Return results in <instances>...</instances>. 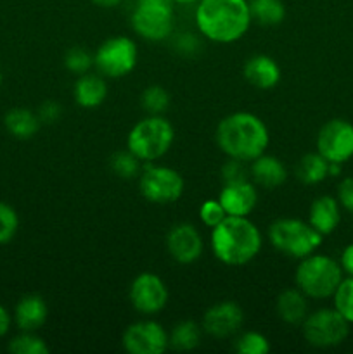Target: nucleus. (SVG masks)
<instances>
[{"label":"nucleus","mask_w":353,"mask_h":354,"mask_svg":"<svg viewBox=\"0 0 353 354\" xmlns=\"http://www.w3.org/2000/svg\"><path fill=\"white\" fill-rule=\"evenodd\" d=\"M217 145L227 158L251 162L265 154L270 133L263 120L248 111H237L218 123L215 131Z\"/></svg>","instance_id":"f257e3e1"},{"label":"nucleus","mask_w":353,"mask_h":354,"mask_svg":"<svg viewBox=\"0 0 353 354\" xmlns=\"http://www.w3.org/2000/svg\"><path fill=\"white\" fill-rule=\"evenodd\" d=\"M194 21L201 37L215 44H234L253 24L248 0H199Z\"/></svg>","instance_id":"f03ea898"},{"label":"nucleus","mask_w":353,"mask_h":354,"mask_svg":"<svg viewBox=\"0 0 353 354\" xmlns=\"http://www.w3.org/2000/svg\"><path fill=\"white\" fill-rule=\"evenodd\" d=\"M210 248L215 258L227 266H244L260 254L263 237L248 216H227L211 228Z\"/></svg>","instance_id":"7ed1b4c3"},{"label":"nucleus","mask_w":353,"mask_h":354,"mask_svg":"<svg viewBox=\"0 0 353 354\" xmlns=\"http://www.w3.org/2000/svg\"><path fill=\"white\" fill-rule=\"evenodd\" d=\"M341 265L327 254H314L300 259L294 272V283L308 299L324 301L332 297L343 280Z\"/></svg>","instance_id":"20e7f679"},{"label":"nucleus","mask_w":353,"mask_h":354,"mask_svg":"<svg viewBox=\"0 0 353 354\" xmlns=\"http://www.w3.org/2000/svg\"><path fill=\"white\" fill-rule=\"evenodd\" d=\"M175 142V128L163 114H147L132 127L127 149L142 162H154L168 154Z\"/></svg>","instance_id":"39448f33"},{"label":"nucleus","mask_w":353,"mask_h":354,"mask_svg":"<svg viewBox=\"0 0 353 354\" xmlns=\"http://www.w3.org/2000/svg\"><path fill=\"white\" fill-rule=\"evenodd\" d=\"M272 248L293 259H303L314 254L324 242V235L318 234L308 221L298 218H279L266 230Z\"/></svg>","instance_id":"423d86ee"},{"label":"nucleus","mask_w":353,"mask_h":354,"mask_svg":"<svg viewBox=\"0 0 353 354\" xmlns=\"http://www.w3.org/2000/svg\"><path fill=\"white\" fill-rule=\"evenodd\" d=\"M175 3L172 0H137L132 12V28L147 41H163L175 28Z\"/></svg>","instance_id":"0eeeda50"},{"label":"nucleus","mask_w":353,"mask_h":354,"mask_svg":"<svg viewBox=\"0 0 353 354\" xmlns=\"http://www.w3.org/2000/svg\"><path fill=\"white\" fill-rule=\"evenodd\" d=\"M300 327L305 341L314 348L320 349L343 344L350 334V324L334 308H320L317 311H311Z\"/></svg>","instance_id":"6e6552de"},{"label":"nucleus","mask_w":353,"mask_h":354,"mask_svg":"<svg viewBox=\"0 0 353 354\" xmlns=\"http://www.w3.org/2000/svg\"><path fill=\"white\" fill-rule=\"evenodd\" d=\"M138 190L149 203L166 206L182 197L185 182L176 169L149 162L138 175Z\"/></svg>","instance_id":"1a4fd4ad"},{"label":"nucleus","mask_w":353,"mask_h":354,"mask_svg":"<svg viewBox=\"0 0 353 354\" xmlns=\"http://www.w3.org/2000/svg\"><path fill=\"white\" fill-rule=\"evenodd\" d=\"M137 44L130 37H113L99 45L93 54V66L104 78H123L137 66Z\"/></svg>","instance_id":"9d476101"},{"label":"nucleus","mask_w":353,"mask_h":354,"mask_svg":"<svg viewBox=\"0 0 353 354\" xmlns=\"http://www.w3.org/2000/svg\"><path fill=\"white\" fill-rule=\"evenodd\" d=\"M128 299L132 308L142 317H156L168 304L170 292L161 277L152 272H144L130 283Z\"/></svg>","instance_id":"9b49d317"},{"label":"nucleus","mask_w":353,"mask_h":354,"mask_svg":"<svg viewBox=\"0 0 353 354\" xmlns=\"http://www.w3.org/2000/svg\"><path fill=\"white\" fill-rule=\"evenodd\" d=\"M317 152L329 162L345 165L353 158V124L336 118L322 124L317 133Z\"/></svg>","instance_id":"f8f14e48"},{"label":"nucleus","mask_w":353,"mask_h":354,"mask_svg":"<svg viewBox=\"0 0 353 354\" xmlns=\"http://www.w3.org/2000/svg\"><path fill=\"white\" fill-rule=\"evenodd\" d=\"M121 344L130 354H163L170 348L168 332L159 322L147 317V320L135 322L125 328Z\"/></svg>","instance_id":"ddd939ff"},{"label":"nucleus","mask_w":353,"mask_h":354,"mask_svg":"<svg viewBox=\"0 0 353 354\" xmlns=\"http://www.w3.org/2000/svg\"><path fill=\"white\" fill-rule=\"evenodd\" d=\"M244 325V311L234 301H220L208 308L201 320L204 334L213 339L234 337Z\"/></svg>","instance_id":"4468645a"},{"label":"nucleus","mask_w":353,"mask_h":354,"mask_svg":"<svg viewBox=\"0 0 353 354\" xmlns=\"http://www.w3.org/2000/svg\"><path fill=\"white\" fill-rule=\"evenodd\" d=\"M166 251L179 265H194L203 256V235L190 223L173 225L166 234Z\"/></svg>","instance_id":"2eb2a0df"},{"label":"nucleus","mask_w":353,"mask_h":354,"mask_svg":"<svg viewBox=\"0 0 353 354\" xmlns=\"http://www.w3.org/2000/svg\"><path fill=\"white\" fill-rule=\"evenodd\" d=\"M218 201L227 216H249L258 204V187L249 178L225 183Z\"/></svg>","instance_id":"dca6fc26"},{"label":"nucleus","mask_w":353,"mask_h":354,"mask_svg":"<svg viewBox=\"0 0 353 354\" xmlns=\"http://www.w3.org/2000/svg\"><path fill=\"white\" fill-rule=\"evenodd\" d=\"M242 75H244L246 82L255 88L270 90L279 85L282 73H280L275 59L265 54H256L244 62Z\"/></svg>","instance_id":"f3484780"},{"label":"nucleus","mask_w":353,"mask_h":354,"mask_svg":"<svg viewBox=\"0 0 353 354\" xmlns=\"http://www.w3.org/2000/svg\"><path fill=\"white\" fill-rule=\"evenodd\" d=\"M48 318V306L38 294H26L17 301L14 308V324L21 332H37Z\"/></svg>","instance_id":"a211bd4d"},{"label":"nucleus","mask_w":353,"mask_h":354,"mask_svg":"<svg viewBox=\"0 0 353 354\" xmlns=\"http://www.w3.org/2000/svg\"><path fill=\"white\" fill-rule=\"evenodd\" d=\"M249 176L256 187L273 190L287 182V168L279 158L265 152L255 161L249 162Z\"/></svg>","instance_id":"6ab92c4d"},{"label":"nucleus","mask_w":353,"mask_h":354,"mask_svg":"<svg viewBox=\"0 0 353 354\" xmlns=\"http://www.w3.org/2000/svg\"><path fill=\"white\" fill-rule=\"evenodd\" d=\"M107 82L99 73H85L80 75L73 86V99L76 106L83 109H97L102 106L107 99Z\"/></svg>","instance_id":"aec40b11"},{"label":"nucleus","mask_w":353,"mask_h":354,"mask_svg":"<svg viewBox=\"0 0 353 354\" xmlns=\"http://www.w3.org/2000/svg\"><path fill=\"white\" fill-rule=\"evenodd\" d=\"M308 223L324 237L334 234L341 223V204L332 196L317 197L308 209Z\"/></svg>","instance_id":"412c9836"},{"label":"nucleus","mask_w":353,"mask_h":354,"mask_svg":"<svg viewBox=\"0 0 353 354\" xmlns=\"http://www.w3.org/2000/svg\"><path fill=\"white\" fill-rule=\"evenodd\" d=\"M277 317L286 325L300 327L303 320L307 318L308 311V297L301 292L298 287L294 289H286L277 296L275 301Z\"/></svg>","instance_id":"4be33fe9"},{"label":"nucleus","mask_w":353,"mask_h":354,"mask_svg":"<svg viewBox=\"0 0 353 354\" xmlns=\"http://www.w3.org/2000/svg\"><path fill=\"white\" fill-rule=\"evenodd\" d=\"M3 124H6V130L12 135L14 138H19V140H28V138H33L38 133L42 127V121L38 118L37 113L30 109H24V107H14L3 118Z\"/></svg>","instance_id":"5701e85b"},{"label":"nucleus","mask_w":353,"mask_h":354,"mask_svg":"<svg viewBox=\"0 0 353 354\" xmlns=\"http://www.w3.org/2000/svg\"><path fill=\"white\" fill-rule=\"evenodd\" d=\"M253 23L263 28L279 26L286 19V6L282 0H248Z\"/></svg>","instance_id":"b1692460"},{"label":"nucleus","mask_w":353,"mask_h":354,"mask_svg":"<svg viewBox=\"0 0 353 354\" xmlns=\"http://www.w3.org/2000/svg\"><path fill=\"white\" fill-rule=\"evenodd\" d=\"M203 327L192 320H182L168 334L170 348L176 351H192L201 344Z\"/></svg>","instance_id":"393cba45"},{"label":"nucleus","mask_w":353,"mask_h":354,"mask_svg":"<svg viewBox=\"0 0 353 354\" xmlns=\"http://www.w3.org/2000/svg\"><path fill=\"white\" fill-rule=\"evenodd\" d=\"M296 175L305 185H317L329 176V161L318 152L305 154L298 162Z\"/></svg>","instance_id":"a878e982"},{"label":"nucleus","mask_w":353,"mask_h":354,"mask_svg":"<svg viewBox=\"0 0 353 354\" xmlns=\"http://www.w3.org/2000/svg\"><path fill=\"white\" fill-rule=\"evenodd\" d=\"M109 168L118 178H138V175H141L142 171V161L137 156L132 154L128 149H125V151H118L111 156Z\"/></svg>","instance_id":"bb28decb"},{"label":"nucleus","mask_w":353,"mask_h":354,"mask_svg":"<svg viewBox=\"0 0 353 354\" xmlns=\"http://www.w3.org/2000/svg\"><path fill=\"white\" fill-rule=\"evenodd\" d=\"M332 308L348 322L350 325H353V277H343V280L339 282L338 289L332 294Z\"/></svg>","instance_id":"cd10ccee"},{"label":"nucleus","mask_w":353,"mask_h":354,"mask_svg":"<svg viewBox=\"0 0 353 354\" xmlns=\"http://www.w3.org/2000/svg\"><path fill=\"white\" fill-rule=\"evenodd\" d=\"M9 351L12 354H47L51 348L37 332H21L10 339Z\"/></svg>","instance_id":"c85d7f7f"},{"label":"nucleus","mask_w":353,"mask_h":354,"mask_svg":"<svg viewBox=\"0 0 353 354\" xmlns=\"http://www.w3.org/2000/svg\"><path fill=\"white\" fill-rule=\"evenodd\" d=\"M141 106L145 113L154 114V116L166 113V109L170 107L168 90L163 88L161 85L147 86L141 95Z\"/></svg>","instance_id":"c756f323"},{"label":"nucleus","mask_w":353,"mask_h":354,"mask_svg":"<svg viewBox=\"0 0 353 354\" xmlns=\"http://www.w3.org/2000/svg\"><path fill=\"white\" fill-rule=\"evenodd\" d=\"M234 349L239 354H266L270 353V341L260 332L248 330L235 339Z\"/></svg>","instance_id":"7c9ffc66"},{"label":"nucleus","mask_w":353,"mask_h":354,"mask_svg":"<svg viewBox=\"0 0 353 354\" xmlns=\"http://www.w3.org/2000/svg\"><path fill=\"white\" fill-rule=\"evenodd\" d=\"M64 66L73 75H85L93 66V54L85 47H71L64 55Z\"/></svg>","instance_id":"2f4dec72"},{"label":"nucleus","mask_w":353,"mask_h":354,"mask_svg":"<svg viewBox=\"0 0 353 354\" xmlns=\"http://www.w3.org/2000/svg\"><path fill=\"white\" fill-rule=\"evenodd\" d=\"M19 228V216L16 209L0 201V245H6L16 237Z\"/></svg>","instance_id":"473e14b6"},{"label":"nucleus","mask_w":353,"mask_h":354,"mask_svg":"<svg viewBox=\"0 0 353 354\" xmlns=\"http://www.w3.org/2000/svg\"><path fill=\"white\" fill-rule=\"evenodd\" d=\"M227 218V213H225L224 206L220 204L218 199H208L201 204L199 207V220L204 227H208L211 230L213 227H217L218 223Z\"/></svg>","instance_id":"72a5a7b5"},{"label":"nucleus","mask_w":353,"mask_h":354,"mask_svg":"<svg viewBox=\"0 0 353 354\" xmlns=\"http://www.w3.org/2000/svg\"><path fill=\"white\" fill-rule=\"evenodd\" d=\"M248 173H249L248 162L239 161V159L228 158L227 161H225V165L221 166V178H224V183L248 180Z\"/></svg>","instance_id":"f704fd0d"},{"label":"nucleus","mask_w":353,"mask_h":354,"mask_svg":"<svg viewBox=\"0 0 353 354\" xmlns=\"http://www.w3.org/2000/svg\"><path fill=\"white\" fill-rule=\"evenodd\" d=\"M336 199L341 204V209L353 214V176H346V178H343L339 182Z\"/></svg>","instance_id":"c9c22d12"},{"label":"nucleus","mask_w":353,"mask_h":354,"mask_svg":"<svg viewBox=\"0 0 353 354\" xmlns=\"http://www.w3.org/2000/svg\"><path fill=\"white\" fill-rule=\"evenodd\" d=\"M38 118H40L42 123L52 124L57 123L62 116V107L61 104L55 102V100H45L40 107H38Z\"/></svg>","instance_id":"e433bc0d"},{"label":"nucleus","mask_w":353,"mask_h":354,"mask_svg":"<svg viewBox=\"0 0 353 354\" xmlns=\"http://www.w3.org/2000/svg\"><path fill=\"white\" fill-rule=\"evenodd\" d=\"M175 48L180 54L190 55L199 48V40L196 38V35L182 33L175 38Z\"/></svg>","instance_id":"4c0bfd02"},{"label":"nucleus","mask_w":353,"mask_h":354,"mask_svg":"<svg viewBox=\"0 0 353 354\" xmlns=\"http://www.w3.org/2000/svg\"><path fill=\"white\" fill-rule=\"evenodd\" d=\"M339 265H341L345 275L353 277V242L343 249L341 258H339Z\"/></svg>","instance_id":"58836bf2"},{"label":"nucleus","mask_w":353,"mask_h":354,"mask_svg":"<svg viewBox=\"0 0 353 354\" xmlns=\"http://www.w3.org/2000/svg\"><path fill=\"white\" fill-rule=\"evenodd\" d=\"M10 324H12L10 313L0 304V339H2L3 335H7V332L10 330Z\"/></svg>","instance_id":"ea45409f"},{"label":"nucleus","mask_w":353,"mask_h":354,"mask_svg":"<svg viewBox=\"0 0 353 354\" xmlns=\"http://www.w3.org/2000/svg\"><path fill=\"white\" fill-rule=\"evenodd\" d=\"M123 0H92V3L102 7V9H113V7H118Z\"/></svg>","instance_id":"a19ab883"},{"label":"nucleus","mask_w":353,"mask_h":354,"mask_svg":"<svg viewBox=\"0 0 353 354\" xmlns=\"http://www.w3.org/2000/svg\"><path fill=\"white\" fill-rule=\"evenodd\" d=\"M173 3H179V6H190V3H197L199 0H172Z\"/></svg>","instance_id":"79ce46f5"},{"label":"nucleus","mask_w":353,"mask_h":354,"mask_svg":"<svg viewBox=\"0 0 353 354\" xmlns=\"http://www.w3.org/2000/svg\"><path fill=\"white\" fill-rule=\"evenodd\" d=\"M2 80H3L2 78V73H0V86H2Z\"/></svg>","instance_id":"37998d69"}]
</instances>
